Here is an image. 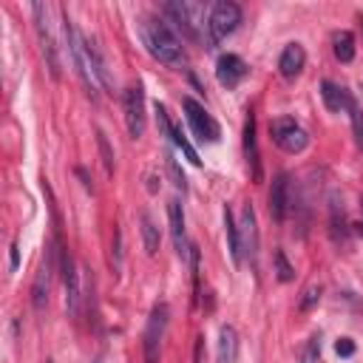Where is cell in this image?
<instances>
[{
  "label": "cell",
  "instance_id": "6da1fadb",
  "mask_svg": "<svg viewBox=\"0 0 363 363\" xmlns=\"http://www.w3.org/2000/svg\"><path fill=\"white\" fill-rule=\"evenodd\" d=\"M145 43H147V51L153 54V60H159L162 65L173 68V71H182L187 65V57H184V48L179 43V37L170 31L167 23L162 20H147L145 23Z\"/></svg>",
  "mask_w": 363,
  "mask_h": 363
},
{
  "label": "cell",
  "instance_id": "7a4b0ae2",
  "mask_svg": "<svg viewBox=\"0 0 363 363\" xmlns=\"http://www.w3.org/2000/svg\"><path fill=\"white\" fill-rule=\"evenodd\" d=\"M62 37H65V51H68V57H71L74 74L79 77V82H82L85 94H88L91 99H96V79H94L91 68H88V57H85V37L77 31V26H74V20L68 17V11H65V9H62Z\"/></svg>",
  "mask_w": 363,
  "mask_h": 363
},
{
  "label": "cell",
  "instance_id": "3957f363",
  "mask_svg": "<svg viewBox=\"0 0 363 363\" xmlns=\"http://www.w3.org/2000/svg\"><path fill=\"white\" fill-rule=\"evenodd\" d=\"M31 14H34V28H37V40H40V51L45 57V68L51 74V79H60L62 65H60V51H57V40L51 34L48 26V9L43 3H31Z\"/></svg>",
  "mask_w": 363,
  "mask_h": 363
},
{
  "label": "cell",
  "instance_id": "277c9868",
  "mask_svg": "<svg viewBox=\"0 0 363 363\" xmlns=\"http://www.w3.org/2000/svg\"><path fill=\"white\" fill-rule=\"evenodd\" d=\"M162 11L176 26V31H182V37H187L193 43L201 40V26L204 23H199V17L204 14V6H199V3H164Z\"/></svg>",
  "mask_w": 363,
  "mask_h": 363
},
{
  "label": "cell",
  "instance_id": "5b68a950",
  "mask_svg": "<svg viewBox=\"0 0 363 363\" xmlns=\"http://www.w3.org/2000/svg\"><path fill=\"white\" fill-rule=\"evenodd\" d=\"M241 23V9L238 3L233 0H221L210 9V17H207V31H210V48H216L224 37H230Z\"/></svg>",
  "mask_w": 363,
  "mask_h": 363
},
{
  "label": "cell",
  "instance_id": "8992f818",
  "mask_svg": "<svg viewBox=\"0 0 363 363\" xmlns=\"http://www.w3.org/2000/svg\"><path fill=\"white\" fill-rule=\"evenodd\" d=\"M182 108H184V119H187V125H190V130H193V136L199 142L213 145V142L221 139V125L204 111V105H199L193 96H184L182 99Z\"/></svg>",
  "mask_w": 363,
  "mask_h": 363
},
{
  "label": "cell",
  "instance_id": "52a82bcc",
  "mask_svg": "<svg viewBox=\"0 0 363 363\" xmlns=\"http://www.w3.org/2000/svg\"><path fill=\"white\" fill-rule=\"evenodd\" d=\"M269 139L284 150V153H301L309 145L306 130L292 119V116H278L269 122Z\"/></svg>",
  "mask_w": 363,
  "mask_h": 363
},
{
  "label": "cell",
  "instance_id": "ba28073f",
  "mask_svg": "<svg viewBox=\"0 0 363 363\" xmlns=\"http://www.w3.org/2000/svg\"><path fill=\"white\" fill-rule=\"evenodd\" d=\"M167 318H170L167 303H156L150 309L147 326H145V335H142L145 363H159V346H162V337H164V329H167Z\"/></svg>",
  "mask_w": 363,
  "mask_h": 363
},
{
  "label": "cell",
  "instance_id": "9c48e42d",
  "mask_svg": "<svg viewBox=\"0 0 363 363\" xmlns=\"http://www.w3.org/2000/svg\"><path fill=\"white\" fill-rule=\"evenodd\" d=\"M57 261H60V272H62V284H65V309L71 318H77L79 315V275H77L68 247L60 244V235H57Z\"/></svg>",
  "mask_w": 363,
  "mask_h": 363
},
{
  "label": "cell",
  "instance_id": "30bf717a",
  "mask_svg": "<svg viewBox=\"0 0 363 363\" xmlns=\"http://www.w3.org/2000/svg\"><path fill=\"white\" fill-rule=\"evenodd\" d=\"M122 108H125L128 136L142 139V133H145V88H142V82L128 85V91L122 94Z\"/></svg>",
  "mask_w": 363,
  "mask_h": 363
},
{
  "label": "cell",
  "instance_id": "8fae6325",
  "mask_svg": "<svg viewBox=\"0 0 363 363\" xmlns=\"http://www.w3.org/2000/svg\"><path fill=\"white\" fill-rule=\"evenodd\" d=\"M238 235H241V255L250 258V267H258V221H255V210L247 201L241 207V224H238Z\"/></svg>",
  "mask_w": 363,
  "mask_h": 363
},
{
  "label": "cell",
  "instance_id": "7c38bea8",
  "mask_svg": "<svg viewBox=\"0 0 363 363\" xmlns=\"http://www.w3.org/2000/svg\"><path fill=\"white\" fill-rule=\"evenodd\" d=\"M247 74H250V68H247V62H244L238 54H221L218 62H216V79H218V85L227 88V91L238 88Z\"/></svg>",
  "mask_w": 363,
  "mask_h": 363
},
{
  "label": "cell",
  "instance_id": "4fadbf2b",
  "mask_svg": "<svg viewBox=\"0 0 363 363\" xmlns=\"http://www.w3.org/2000/svg\"><path fill=\"white\" fill-rule=\"evenodd\" d=\"M156 122H159V128H162V133L164 136H170L173 139V145L190 159V164H196V167H201V159H199V153H196V147L187 142V136L182 133V128L179 125H173L170 122V116H167V111H164V105H159L156 102Z\"/></svg>",
  "mask_w": 363,
  "mask_h": 363
},
{
  "label": "cell",
  "instance_id": "5bb4252c",
  "mask_svg": "<svg viewBox=\"0 0 363 363\" xmlns=\"http://www.w3.org/2000/svg\"><path fill=\"white\" fill-rule=\"evenodd\" d=\"M244 162H247V170H250V179L252 182H261V153H258V139H255V113L247 111V119H244Z\"/></svg>",
  "mask_w": 363,
  "mask_h": 363
},
{
  "label": "cell",
  "instance_id": "9a60e30c",
  "mask_svg": "<svg viewBox=\"0 0 363 363\" xmlns=\"http://www.w3.org/2000/svg\"><path fill=\"white\" fill-rule=\"evenodd\" d=\"M167 221H170V235H173L176 252H179L182 258H187V255H190V244H187L184 213H182V204H179V199H170V201H167Z\"/></svg>",
  "mask_w": 363,
  "mask_h": 363
},
{
  "label": "cell",
  "instance_id": "2e32d148",
  "mask_svg": "<svg viewBox=\"0 0 363 363\" xmlns=\"http://www.w3.org/2000/svg\"><path fill=\"white\" fill-rule=\"evenodd\" d=\"M303 65H306V51H303V45H301V43L284 45V51H281V57H278V71H281V77H284V79H295V77H301Z\"/></svg>",
  "mask_w": 363,
  "mask_h": 363
},
{
  "label": "cell",
  "instance_id": "e0dca14e",
  "mask_svg": "<svg viewBox=\"0 0 363 363\" xmlns=\"http://www.w3.org/2000/svg\"><path fill=\"white\" fill-rule=\"evenodd\" d=\"M286 210H289V176L278 173L272 179V187H269V216L275 221H284Z\"/></svg>",
  "mask_w": 363,
  "mask_h": 363
},
{
  "label": "cell",
  "instance_id": "ac0fdd59",
  "mask_svg": "<svg viewBox=\"0 0 363 363\" xmlns=\"http://www.w3.org/2000/svg\"><path fill=\"white\" fill-rule=\"evenodd\" d=\"M85 57H88V68H91L94 79H96L108 94H113V91H111V88H113V82H111V74H108L105 57H102V51H99V45H96L94 40H85Z\"/></svg>",
  "mask_w": 363,
  "mask_h": 363
},
{
  "label": "cell",
  "instance_id": "d6986e66",
  "mask_svg": "<svg viewBox=\"0 0 363 363\" xmlns=\"http://www.w3.org/2000/svg\"><path fill=\"white\" fill-rule=\"evenodd\" d=\"M320 96H323V105H326L332 113L349 111V108L354 105V99L349 96V91L340 88V85H335L332 79H323V82H320Z\"/></svg>",
  "mask_w": 363,
  "mask_h": 363
},
{
  "label": "cell",
  "instance_id": "ffe728a7",
  "mask_svg": "<svg viewBox=\"0 0 363 363\" xmlns=\"http://www.w3.org/2000/svg\"><path fill=\"white\" fill-rule=\"evenodd\" d=\"M329 233H332V241L335 244H343L346 241V213H343V201L337 199V193L329 196Z\"/></svg>",
  "mask_w": 363,
  "mask_h": 363
},
{
  "label": "cell",
  "instance_id": "44dd1931",
  "mask_svg": "<svg viewBox=\"0 0 363 363\" xmlns=\"http://www.w3.org/2000/svg\"><path fill=\"white\" fill-rule=\"evenodd\" d=\"M235 360H238V332L233 326H221L218 349H216V363H235Z\"/></svg>",
  "mask_w": 363,
  "mask_h": 363
},
{
  "label": "cell",
  "instance_id": "7402d4cb",
  "mask_svg": "<svg viewBox=\"0 0 363 363\" xmlns=\"http://www.w3.org/2000/svg\"><path fill=\"white\" fill-rule=\"evenodd\" d=\"M48 272H51V261H45V264L37 269L34 284H31V306H34L37 312H43L45 303H48Z\"/></svg>",
  "mask_w": 363,
  "mask_h": 363
},
{
  "label": "cell",
  "instance_id": "603a6c76",
  "mask_svg": "<svg viewBox=\"0 0 363 363\" xmlns=\"http://www.w3.org/2000/svg\"><path fill=\"white\" fill-rule=\"evenodd\" d=\"M332 51L340 62H352L354 60V34L352 31H335L332 34Z\"/></svg>",
  "mask_w": 363,
  "mask_h": 363
},
{
  "label": "cell",
  "instance_id": "cb8c5ba5",
  "mask_svg": "<svg viewBox=\"0 0 363 363\" xmlns=\"http://www.w3.org/2000/svg\"><path fill=\"white\" fill-rule=\"evenodd\" d=\"M224 230H227V244H230V255H233V264L241 267V235H238V224L233 218V210L224 207Z\"/></svg>",
  "mask_w": 363,
  "mask_h": 363
},
{
  "label": "cell",
  "instance_id": "d4e9b609",
  "mask_svg": "<svg viewBox=\"0 0 363 363\" xmlns=\"http://www.w3.org/2000/svg\"><path fill=\"white\" fill-rule=\"evenodd\" d=\"M139 224H142V238H145V252L156 255L159 252V230L153 224V218L147 213H139Z\"/></svg>",
  "mask_w": 363,
  "mask_h": 363
},
{
  "label": "cell",
  "instance_id": "484cf974",
  "mask_svg": "<svg viewBox=\"0 0 363 363\" xmlns=\"http://www.w3.org/2000/svg\"><path fill=\"white\" fill-rule=\"evenodd\" d=\"M96 147H99V156H102V164H105V173H113L116 162H113V150L108 145V136L102 130H96Z\"/></svg>",
  "mask_w": 363,
  "mask_h": 363
},
{
  "label": "cell",
  "instance_id": "4316f807",
  "mask_svg": "<svg viewBox=\"0 0 363 363\" xmlns=\"http://www.w3.org/2000/svg\"><path fill=\"white\" fill-rule=\"evenodd\" d=\"M275 275H278V281H281V284H286V281H292V278H295V269L289 267V261H286L284 250H278V252H275Z\"/></svg>",
  "mask_w": 363,
  "mask_h": 363
},
{
  "label": "cell",
  "instance_id": "83f0119b",
  "mask_svg": "<svg viewBox=\"0 0 363 363\" xmlns=\"http://www.w3.org/2000/svg\"><path fill=\"white\" fill-rule=\"evenodd\" d=\"M111 264H113V272L122 269V233L116 224H113V238H111Z\"/></svg>",
  "mask_w": 363,
  "mask_h": 363
},
{
  "label": "cell",
  "instance_id": "f1b7e54d",
  "mask_svg": "<svg viewBox=\"0 0 363 363\" xmlns=\"http://www.w3.org/2000/svg\"><path fill=\"white\" fill-rule=\"evenodd\" d=\"M349 116H352V133H354V145L363 150V111L357 105L349 108Z\"/></svg>",
  "mask_w": 363,
  "mask_h": 363
},
{
  "label": "cell",
  "instance_id": "f546056e",
  "mask_svg": "<svg viewBox=\"0 0 363 363\" xmlns=\"http://www.w3.org/2000/svg\"><path fill=\"white\" fill-rule=\"evenodd\" d=\"M318 301H320V286H306V289H303V298H301V303H298V309H301V312H309Z\"/></svg>",
  "mask_w": 363,
  "mask_h": 363
},
{
  "label": "cell",
  "instance_id": "4dcf8cb0",
  "mask_svg": "<svg viewBox=\"0 0 363 363\" xmlns=\"http://www.w3.org/2000/svg\"><path fill=\"white\" fill-rule=\"evenodd\" d=\"M167 170H170V176H173V184L184 193V190H187V179H184V173L179 170V162H176L170 153H167Z\"/></svg>",
  "mask_w": 363,
  "mask_h": 363
},
{
  "label": "cell",
  "instance_id": "1f68e13d",
  "mask_svg": "<svg viewBox=\"0 0 363 363\" xmlns=\"http://www.w3.org/2000/svg\"><path fill=\"white\" fill-rule=\"evenodd\" d=\"M335 352H337L340 357H352V354H354V343H352L349 337H340V340L335 343Z\"/></svg>",
  "mask_w": 363,
  "mask_h": 363
},
{
  "label": "cell",
  "instance_id": "d6a6232c",
  "mask_svg": "<svg viewBox=\"0 0 363 363\" xmlns=\"http://www.w3.org/2000/svg\"><path fill=\"white\" fill-rule=\"evenodd\" d=\"M77 176H79V179H82V184H85V190H94V184H91V182H88V173H85V170H82V167H77Z\"/></svg>",
  "mask_w": 363,
  "mask_h": 363
},
{
  "label": "cell",
  "instance_id": "836d02e7",
  "mask_svg": "<svg viewBox=\"0 0 363 363\" xmlns=\"http://www.w3.org/2000/svg\"><path fill=\"white\" fill-rule=\"evenodd\" d=\"M11 269H17V244H11Z\"/></svg>",
  "mask_w": 363,
  "mask_h": 363
},
{
  "label": "cell",
  "instance_id": "e575fe53",
  "mask_svg": "<svg viewBox=\"0 0 363 363\" xmlns=\"http://www.w3.org/2000/svg\"><path fill=\"white\" fill-rule=\"evenodd\" d=\"M357 233H360V235H363V221H360V224H357Z\"/></svg>",
  "mask_w": 363,
  "mask_h": 363
},
{
  "label": "cell",
  "instance_id": "d590c367",
  "mask_svg": "<svg viewBox=\"0 0 363 363\" xmlns=\"http://www.w3.org/2000/svg\"><path fill=\"white\" fill-rule=\"evenodd\" d=\"M45 363H54V360H45Z\"/></svg>",
  "mask_w": 363,
  "mask_h": 363
}]
</instances>
